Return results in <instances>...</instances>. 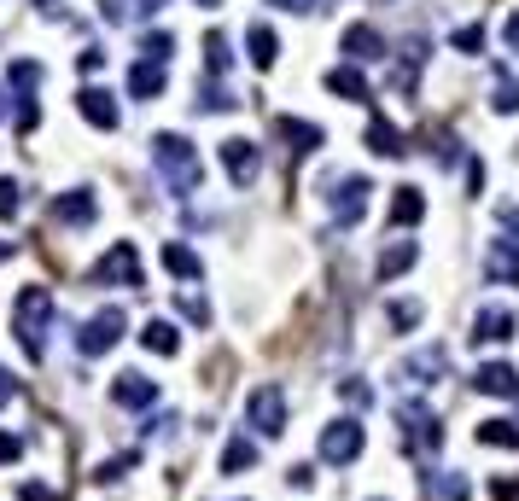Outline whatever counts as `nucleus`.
Here are the masks:
<instances>
[{
  "label": "nucleus",
  "mask_w": 519,
  "mask_h": 501,
  "mask_svg": "<svg viewBox=\"0 0 519 501\" xmlns=\"http://www.w3.org/2000/svg\"><path fill=\"white\" fill-rule=\"evenodd\" d=\"M245 47H251V65L257 70H269L280 59V35L269 30V24H251V30H245Z\"/></svg>",
  "instance_id": "nucleus-24"
},
{
  "label": "nucleus",
  "mask_w": 519,
  "mask_h": 501,
  "mask_svg": "<svg viewBox=\"0 0 519 501\" xmlns=\"http://www.w3.org/2000/svg\"><path fill=\"white\" fill-rule=\"evenodd\" d=\"M222 169H228V181H234V187L245 193V187L263 175V152H257L245 134H234V140H222Z\"/></svg>",
  "instance_id": "nucleus-9"
},
{
  "label": "nucleus",
  "mask_w": 519,
  "mask_h": 501,
  "mask_svg": "<svg viewBox=\"0 0 519 501\" xmlns=\"http://www.w3.org/2000/svg\"><path fill=\"white\" fill-rule=\"evenodd\" d=\"M368 193H374V181H368V175H345V181H333V193H327L333 222H339V228H356V222H362V210H368Z\"/></svg>",
  "instance_id": "nucleus-7"
},
{
  "label": "nucleus",
  "mask_w": 519,
  "mask_h": 501,
  "mask_svg": "<svg viewBox=\"0 0 519 501\" xmlns=\"http://www.w3.org/2000/svg\"><path fill=\"white\" fill-rule=\"evenodd\" d=\"M24 455V437H12V432H0V467H12Z\"/></svg>",
  "instance_id": "nucleus-40"
},
{
  "label": "nucleus",
  "mask_w": 519,
  "mask_h": 501,
  "mask_svg": "<svg viewBox=\"0 0 519 501\" xmlns=\"http://www.w3.org/2000/svg\"><path fill=\"white\" fill-rule=\"evenodd\" d=\"M385 321H391L397 333H409V327L420 321V303H385Z\"/></svg>",
  "instance_id": "nucleus-36"
},
{
  "label": "nucleus",
  "mask_w": 519,
  "mask_h": 501,
  "mask_svg": "<svg viewBox=\"0 0 519 501\" xmlns=\"http://www.w3.org/2000/svg\"><path fill=\"white\" fill-rule=\"evenodd\" d=\"M473 443H485V449H519V426L514 420H479Z\"/></svg>",
  "instance_id": "nucleus-25"
},
{
  "label": "nucleus",
  "mask_w": 519,
  "mask_h": 501,
  "mask_svg": "<svg viewBox=\"0 0 519 501\" xmlns=\"http://www.w3.org/2000/svg\"><path fill=\"white\" fill-rule=\"evenodd\" d=\"M35 82H41V65L35 59H18L12 65V88H18V134H30L41 123V111H35Z\"/></svg>",
  "instance_id": "nucleus-10"
},
{
  "label": "nucleus",
  "mask_w": 519,
  "mask_h": 501,
  "mask_svg": "<svg viewBox=\"0 0 519 501\" xmlns=\"http://www.w3.org/2000/svg\"><path fill=\"white\" fill-rule=\"evenodd\" d=\"M164 268H170V274H181V280H199V274H205L199 251H187V245H164Z\"/></svg>",
  "instance_id": "nucleus-31"
},
{
  "label": "nucleus",
  "mask_w": 519,
  "mask_h": 501,
  "mask_svg": "<svg viewBox=\"0 0 519 501\" xmlns=\"http://www.w3.org/2000/svg\"><path fill=\"white\" fill-rule=\"evenodd\" d=\"M0 397H18V379H12L6 368H0Z\"/></svg>",
  "instance_id": "nucleus-48"
},
{
  "label": "nucleus",
  "mask_w": 519,
  "mask_h": 501,
  "mask_svg": "<svg viewBox=\"0 0 519 501\" xmlns=\"http://www.w3.org/2000/svg\"><path fill=\"white\" fill-rule=\"evenodd\" d=\"M53 222H65V228H88L94 222V193L88 187H70L53 199Z\"/></svg>",
  "instance_id": "nucleus-17"
},
{
  "label": "nucleus",
  "mask_w": 519,
  "mask_h": 501,
  "mask_svg": "<svg viewBox=\"0 0 519 501\" xmlns=\"http://www.w3.org/2000/svg\"><path fill=\"white\" fill-rule=\"evenodd\" d=\"M170 47H175V41L164 30H146V35H140V53H146L152 65H164V59H170Z\"/></svg>",
  "instance_id": "nucleus-35"
},
{
  "label": "nucleus",
  "mask_w": 519,
  "mask_h": 501,
  "mask_svg": "<svg viewBox=\"0 0 519 501\" xmlns=\"http://www.w3.org/2000/svg\"><path fill=\"white\" fill-rule=\"evenodd\" d=\"M12 251H18V245H12V239H0V263H12Z\"/></svg>",
  "instance_id": "nucleus-49"
},
{
  "label": "nucleus",
  "mask_w": 519,
  "mask_h": 501,
  "mask_svg": "<svg viewBox=\"0 0 519 501\" xmlns=\"http://www.w3.org/2000/svg\"><path fill=\"white\" fill-rule=\"evenodd\" d=\"M403 373H409L415 385H438V373H450V350H444V344H426V350H415V356L403 362Z\"/></svg>",
  "instance_id": "nucleus-18"
},
{
  "label": "nucleus",
  "mask_w": 519,
  "mask_h": 501,
  "mask_svg": "<svg viewBox=\"0 0 519 501\" xmlns=\"http://www.w3.org/2000/svg\"><path fill=\"white\" fill-rule=\"evenodd\" d=\"M420 216H426L420 187H397V199H391V228H415Z\"/></svg>",
  "instance_id": "nucleus-28"
},
{
  "label": "nucleus",
  "mask_w": 519,
  "mask_h": 501,
  "mask_svg": "<svg viewBox=\"0 0 519 501\" xmlns=\"http://www.w3.org/2000/svg\"><path fill=\"white\" fill-rule=\"evenodd\" d=\"M140 344H146L152 356H175V350H181V333H175L170 321H146V327H140Z\"/></svg>",
  "instance_id": "nucleus-30"
},
{
  "label": "nucleus",
  "mask_w": 519,
  "mask_h": 501,
  "mask_svg": "<svg viewBox=\"0 0 519 501\" xmlns=\"http://www.w3.org/2000/svg\"><path fill=\"white\" fill-rule=\"evenodd\" d=\"M158 6H164V0H140V12H158Z\"/></svg>",
  "instance_id": "nucleus-50"
},
{
  "label": "nucleus",
  "mask_w": 519,
  "mask_h": 501,
  "mask_svg": "<svg viewBox=\"0 0 519 501\" xmlns=\"http://www.w3.org/2000/svg\"><path fill=\"white\" fill-rule=\"evenodd\" d=\"M123 327H129V315H123L117 303H105V309H94V315L82 321V333H76V350H82V356H105V350L123 338Z\"/></svg>",
  "instance_id": "nucleus-4"
},
{
  "label": "nucleus",
  "mask_w": 519,
  "mask_h": 501,
  "mask_svg": "<svg viewBox=\"0 0 519 501\" xmlns=\"http://www.w3.org/2000/svg\"><path fill=\"white\" fill-rule=\"evenodd\" d=\"M490 111H502V117H514L519 111V82L502 65L490 70Z\"/></svg>",
  "instance_id": "nucleus-27"
},
{
  "label": "nucleus",
  "mask_w": 519,
  "mask_h": 501,
  "mask_svg": "<svg viewBox=\"0 0 519 501\" xmlns=\"http://www.w3.org/2000/svg\"><path fill=\"white\" fill-rule=\"evenodd\" d=\"M129 94H135V100H158V94H164V65L140 59V65L129 70Z\"/></svg>",
  "instance_id": "nucleus-26"
},
{
  "label": "nucleus",
  "mask_w": 519,
  "mask_h": 501,
  "mask_svg": "<svg viewBox=\"0 0 519 501\" xmlns=\"http://www.w3.org/2000/svg\"><path fill=\"white\" fill-rule=\"evenodd\" d=\"M269 6H286V12H315V0H269Z\"/></svg>",
  "instance_id": "nucleus-46"
},
{
  "label": "nucleus",
  "mask_w": 519,
  "mask_h": 501,
  "mask_svg": "<svg viewBox=\"0 0 519 501\" xmlns=\"http://www.w3.org/2000/svg\"><path fill=\"white\" fill-rule=\"evenodd\" d=\"M47 327H53V292H47V286H24L18 303H12V333H18V344H24L30 362L47 356Z\"/></svg>",
  "instance_id": "nucleus-2"
},
{
  "label": "nucleus",
  "mask_w": 519,
  "mask_h": 501,
  "mask_svg": "<svg viewBox=\"0 0 519 501\" xmlns=\"http://www.w3.org/2000/svg\"><path fill=\"white\" fill-rule=\"evenodd\" d=\"M18 501H59V490H47V484H18Z\"/></svg>",
  "instance_id": "nucleus-42"
},
{
  "label": "nucleus",
  "mask_w": 519,
  "mask_h": 501,
  "mask_svg": "<svg viewBox=\"0 0 519 501\" xmlns=\"http://www.w3.org/2000/svg\"><path fill=\"white\" fill-rule=\"evenodd\" d=\"M275 134L286 140V158H310L315 146L327 140L321 123H304V117H275Z\"/></svg>",
  "instance_id": "nucleus-13"
},
{
  "label": "nucleus",
  "mask_w": 519,
  "mask_h": 501,
  "mask_svg": "<svg viewBox=\"0 0 519 501\" xmlns=\"http://www.w3.org/2000/svg\"><path fill=\"white\" fill-rule=\"evenodd\" d=\"M502 228H508V234H519V204H502Z\"/></svg>",
  "instance_id": "nucleus-45"
},
{
  "label": "nucleus",
  "mask_w": 519,
  "mask_h": 501,
  "mask_svg": "<svg viewBox=\"0 0 519 501\" xmlns=\"http://www.w3.org/2000/svg\"><path fill=\"white\" fill-rule=\"evenodd\" d=\"M193 105H199V111H234L240 100H234L222 82H210V88H199V100H193Z\"/></svg>",
  "instance_id": "nucleus-34"
},
{
  "label": "nucleus",
  "mask_w": 519,
  "mask_h": 501,
  "mask_svg": "<svg viewBox=\"0 0 519 501\" xmlns=\"http://www.w3.org/2000/svg\"><path fill=\"white\" fill-rule=\"evenodd\" d=\"M420 490H426V496H444V501H467V496H473V484H467V478H455V472H426V478H420Z\"/></svg>",
  "instance_id": "nucleus-29"
},
{
  "label": "nucleus",
  "mask_w": 519,
  "mask_h": 501,
  "mask_svg": "<svg viewBox=\"0 0 519 501\" xmlns=\"http://www.w3.org/2000/svg\"><path fill=\"white\" fill-rule=\"evenodd\" d=\"M175 309H181V321H193V327H210V303L199 298V292H181V298H175Z\"/></svg>",
  "instance_id": "nucleus-33"
},
{
  "label": "nucleus",
  "mask_w": 519,
  "mask_h": 501,
  "mask_svg": "<svg viewBox=\"0 0 519 501\" xmlns=\"http://www.w3.org/2000/svg\"><path fill=\"white\" fill-rule=\"evenodd\" d=\"M94 286H146L140 257H135V239H117L100 263H94Z\"/></svg>",
  "instance_id": "nucleus-6"
},
{
  "label": "nucleus",
  "mask_w": 519,
  "mask_h": 501,
  "mask_svg": "<svg viewBox=\"0 0 519 501\" xmlns=\"http://www.w3.org/2000/svg\"><path fill=\"white\" fill-rule=\"evenodd\" d=\"M257 467V443L245 432L228 437V449H222V478H245V472Z\"/></svg>",
  "instance_id": "nucleus-20"
},
{
  "label": "nucleus",
  "mask_w": 519,
  "mask_h": 501,
  "mask_svg": "<svg viewBox=\"0 0 519 501\" xmlns=\"http://www.w3.org/2000/svg\"><path fill=\"white\" fill-rule=\"evenodd\" d=\"M0 117H6V100H0Z\"/></svg>",
  "instance_id": "nucleus-53"
},
{
  "label": "nucleus",
  "mask_w": 519,
  "mask_h": 501,
  "mask_svg": "<svg viewBox=\"0 0 519 501\" xmlns=\"http://www.w3.org/2000/svg\"><path fill=\"white\" fill-rule=\"evenodd\" d=\"M455 53H485V24H461L455 30Z\"/></svg>",
  "instance_id": "nucleus-38"
},
{
  "label": "nucleus",
  "mask_w": 519,
  "mask_h": 501,
  "mask_svg": "<svg viewBox=\"0 0 519 501\" xmlns=\"http://www.w3.org/2000/svg\"><path fill=\"white\" fill-rule=\"evenodd\" d=\"M502 35H508V53H519V12L508 18V30H502Z\"/></svg>",
  "instance_id": "nucleus-47"
},
{
  "label": "nucleus",
  "mask_w": 519,
  "mask_h": 501,
  "mask_svg": "<svg viewBox=\"0 0 519 501\" xmlns=\"http://www.w3.org/2000/svg\"><path fill=\"white\" fill-rule=\"evenodd\" d=\"M41 6H47V12H59V0H41Z\"/></svg>",
  "instance_id": "nucleus-51"
},
{
  "label": "nucleus",
  "mask_w": 519,
  "mask_h": 501,
  "mask_svg": "<svg viewBox=\"0 0 519 501\" xmlns=\"http://www.w3.org/2000/svg\"><path fill=\"white\" fill-rule=\"evenodd\" d=\"M152 164H158V175L170 181L175 199H193V193L205 187L199 146H193V140H181V134H152Z\"/></svg>",
  "instance_id": "nucleus-1"
},
{
  "label": "nucleus",
  "mask_w": 519,
  "mask_h": 501,
  "mask_svg": "<svg viewBox=\"0 0 519 501\" xmlns=\"http://www.w3.org/2000/svg\"><path fill=\"white\" fill-rule=\"evenodd\" d=\"M129 467H135V455H111V461H100V467H94V484H117Z\"/></svg>",
  "instance_id": "nucleus-37"
},
{
  "label": "nucleus",
  "mask_w": 519,
  "mask_h": 501,
  "mask_svg": "<svg viewBox=\"0 0 519 501\" xmlns=\"http://www.w3.org/2000/svg\"><path fill=\"white\" fill-rule=\"evenodd\" d=\"M76 111H82V117H88L94 129H105V134L123 123V111H117V100H111L105 88H82V94H76Z\"/></svg>",
  "instance_id": "nucleus-16"
},
{
  "label": "nucleus",
  "mask_w": 519,
  "mask_h": 501,
  "mask_svg": "<svg viewBox=\"0 0 519 501\" xmlns=\"http://www.w3.org/2000/svg\"><path fill=\"white\" fill-rule=\"evenodd\" d=\"M345 397L356 402V408H368V402H374V391H368V385H362V379H345Z\"/></svg>",
  "instance_id": "nucleus-43"
},
{
  "label": "nucleus",
  "mask_w": 519,
  "mask_h": 501,
  "mask_svg": "<svg viewBox=\"0 0 519 501\" xmlns=\"http://www.w3.org/2000/svg\"><path fill=\"white\" fill-rule=\"evenodd\" d=\"M286 484H292V490H310V484H315V467H286Z\"/></svg>",
  "instance_id": "nucleus-44"
},
{
  "label": "nucleus",
  "mask_w": 519,
  "mask_h": 501,
  "mask_svg": "<svg viewBox=\"0 0 519 501\" xmlns=\"http://www.w3.org/2000/svg\"><path fill=\"white\" fill-rule=\"evenodd\" d=\"M327 88H333L339 100H374V94H368V76L356 65H333L327 70Z\"/></svg>",
  "instance_id": "nucleus-23"
},
{
  "label": "nucleus",
  "mask_w": 519,
  "mask_h": 501,
  "mask_svg": "<svg viewBox=\"0 0 519 501\" xmlns=\"http://www.w3.org/2000/svg\"><path fill=\"white\" fill-rule=\"evenodd\" d=\"M76 65H82V76H100V70H105V53H100V47H82V59H76Z\"/></svg>",
  "instance_id": "nucleus-41"
},
{
  "label": "nucleus",
  "mask_w": 519,
  "mask_h": 501,
  "mask_svg": "<svg viewBox=\"0 0 519 501\" xmlns=\"http://www.w3.org/2000/svg\"><path fill=\"white\" fill-rule=\"evenodd\" d=\"M473 391L479 397H519V373L508 362H485V368L473 373Z\"/></svg>",
  "instance_id": "nucleus-19"
},
{
  "label": "nucleus",
  "mask_w": 519,
  "mask_h": 501,
  "mask_svg": "<svg viewBox=\"0 0 519 501\" xmlns=\"http://www.w3.org/2000/svg\"><path fill=\"white\" fill-rule=\"evenodd\" d=\"M245 426H251L257 437L286 432V397H280V385H257V391L245 397Z\"/></svg>",
  "instance_id": "nucleus-5"
},
{
  "label": "nucleus",
  "mask_w": 519,
  "mask_h": 501,
  "mask_svg": "<svg viewBox=\"0 0 519 501\" xmlns=\"http://www.w3.org/2000/svg\"><path fill=\"white\" fill-rule=\"evenodd\" d=\"M111 402H117V408H152V402H158V379H146V373H117Z\"/></svg>",
  "instance_id": "nucleus-15"
},
{
  "label": "nucleus",
  "mask_w": 519,
  "mask_h": 501,
  "mask_svg": "<svg viewBox=\"0 0 519 501\" xmlns=\"http://www.w3.org/2000/svg\"><path fill=\"white\" fill-rule=\"evenodd\" d=\"M485 274H490V280H502V286H519V234L490 239V251H485Z\"/></svg>",
  "instance_id": "nucleus-12"
},
{
  "label": "nucleus",
  "mask_w": 519,
  "mask_h": 501,
  "mask_svg": "<svg viewBox=\"0 0 519 501\" xmlns=\"http://www.w3.org/2000/svg\"><path fill=\"white\" fill-rule=\"evenodd\" d=\"M339 53H350V65H374V59H385V35L374 24H350L339 35Z\"/></svg>",
  "instance_id": "nucleus-11"
},
{
  "label": "nucleus",
  "mask_w": 519,
  "mask_h": 501,
  "mask_svg": "<svg viewBox=\"0 0 519 501\" xmlns=\"http://www.w3.org/2000/svg\"><path fill=\"white\" fill-rule=\"evenodd\" d=\"M228 65H234V53H228V35L210 30V35H205V70H210V76H228Z\"/></svg>",
  "instance_id": "nucleus-32"
},
{
  "label": "nucleus",
  "mask_w": 519,
  "mask_h": 501,
  "mask_svg": "<svg viewBox=\"0 0 519 501\" xmlns=\"http://www.w3.org/2000/svg\"><path fill=\"white\" fill-rule=\"evenodd\" d=\"M199 6H222V0H199Z\"/></svg>",
  "instance_id": "nucleus-52"
},
{
  "label": "nucleus",
  "mask_w": 519,
  "mask_h": 501,
  "mask_svg": "<svg viewBox=\"0 0 519 501\" xmlns=\"http://www.w3.org/2000/svg\"><path fill=\"white\" fill-rule=\"evenodd\" d=\"M514 333H519L514 309H496V303H485V309L473 315V344H508Z\"/></svg>",
  "instance_id": "nucleus-14"
},
{
  "label": "nucleus",
  "mask_w": 519,
  "mask_h": 501,
  "mask_svg": "<svg viewBox=\"0 0 519 501\" xmlns=\"http://www.w3.org/2000/svg\"><path fill=\"white\" fill-rule=\"evenodd\" d=\"M415 239H397V245H385L380 251V263H374V274H380V280H397V274H409V268H415Z\"/></svg>",
  "instance_id": "nucleus-22"
},
{
  "label": "nucleus",
  "mask_w": 519,
  "mask_h": 501,
  "mask_svg": "<svg viewBox=\"0 0 519 501\" xmlns=\"http://www.w3.org/2000/svg\"><path fill=\"white\" fill-rule=\"evenodd\" d=\"M368 152H374V158H403V152H409V146H403V129L385 123V117H374V123H368Z\"/></svg>",
  "instance_id": "nucleus-21"
},
{
  "label": "nucleus",
  "mask_w": 519,
  "mask_h": 501,
  "mask_svg": "<svg viewBox=\"0 0 519 501\" xmlns=\"http://www.w3.org/2000/svg\"><path fill=\"white\" fill-rule=\"evenodd\" d=\"M18 181H12V175H0V216H18Z\"/></svg>",
  "instance_id": "nucleus-39"
},
{
  "label": "nucleus",
  "mask_w": 519,
  "mask_h": 501,
  "mask_svg": "<svg viewBox=\"0 0 519 501\" xmlns=\"http://www.w3.org/2000/svg\"><path fill=\"white\" fill-rule=\"evenodd\" d=\"M397 426H403V449L420 455V461H432L444 449V426H438V414L426 402H397Z\"/></svg>",
  "instance_id": "nucleus-3"
},
{
  "label": "nucleus",
  "mask_w": 519,
  "mask_h": 501,
  "mask_svg": "<svg viewBox=\"0 0 519 501\" xmlns=\"http://www.w3.org/2000/svg\"><path fill=\"white\" fill-rule=\"evenodd\" d=\"M356 455H362V420L345 414V420H333V426L321 432V461H327V467H350Z\"/></svg>",
  "instance_id": "nucleus-8"
}]
</instances>
